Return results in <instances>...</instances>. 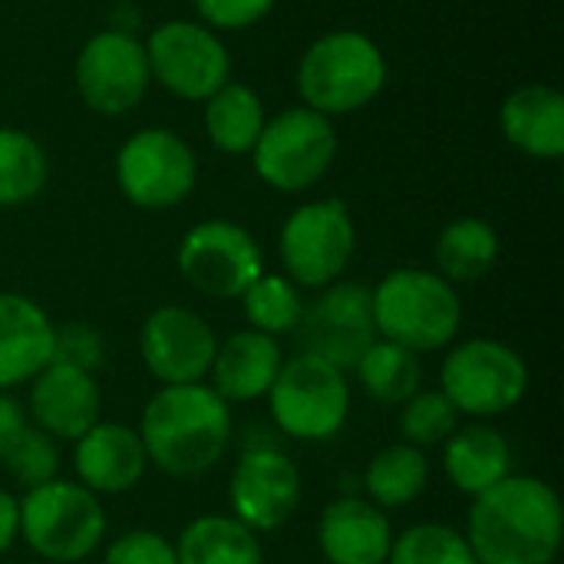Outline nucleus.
Here are the masks:
<instances>
[{
  "label": "nucleus",
  "mask_w": 564,
  "mask_h": 564,
  "mask_svg": "<svg viewBox=\"0 0 564 564\" xmlns=\"http://www.w3.org/2000/svg\"><path fill=\"white\" fill-rule=\"evenodd\" d=\"M463 535L479 564H552L564 539L562 499L545 479L512 473L473 499Z\"/></svg>",
  "instance_id": "1"
},
{
  "label": "nucleus",
  "mask_w": 564,
  "mask_h": 564,
  "mask_svg": "<svg viewBox=\"0 0 564 564\" xmlns=\"http://www.w3.org/2000/svg\"><path fill=\"white\" fill-rule=\"evenodd\" d=\"M231 406L208 383L159 387L142 406L139 440L149 466L172 479H195L215 469L231 446Z\"/></svg>",
  "instance_id": "2"
},
{
  "label": "nucleus",
  "mask_w": 564,
  "mask_h": 564,
  "mask_svg": "<svg viewBox=\"0 0 564 564\" xmlns=\"http://www.w3.org/2000/svg\"><path fill=\"white\" fill-rule=\"evenodd\" d=\"M377 337L413 354H433L456 344L463 327L459 288L426 268H397L370 288Z\"/></svg>",
  "instance_id": "3"
},
{
  "label": "nucleus",
  "mask_w": 564,
  "mask_h": 564,
  "mask_svg": "<svg viewBox=\"0 0 564 564\" xmlns=\"http://www.w3.org/2000/svg\"><path fill=\"white\" fill-rule=\"evenodd\" d=\"M387 86V56L360 30H330L317 36L297 63L301 106L321 116H347L370 106Z\"/></svg>",
  "instance_id": "4"
},
{
  "label": "nucleus",
  "mask_w": 564,
  "mask_h": 564,
  "mask_svg": "<svg viewBox=\"0 0 564 564\" xmlns=\"http://www.w3.org/2000/svg\"><path fill=\"white\" fill-rule=\"evenodd\" d=\"M106 539V509L73 479L26 489L20 499V542L43 562H86Z\"/></svg>",
  "instance_id": "5"
},
{
  "label": "nucleus",
  "mask_w": 564,
  "mask_h": 564,
  "mask_svg": "<svg viewBox=\"0 0 564 564\" xmlns=\"http://www.w3.org/2000/svg\"><path fill=\"white\" fill-rule=\"evenodd\" d=\"M264 400L281 436L297 443H324L347 426L350 380L327 360L294 354L284 357Z\"/></svg>",
  "instance_id": "6"
},
{
  "label": "nucleus",
  "mask_w": 564,
  "mask_h": 564,
  "mask_svg": "<svg viewBox=\"0 0 564 564\" xmlns=\"http://www.w3.org/2000/svg\"><path fill=\"white\" fill-rule=\"evenodd\" d=\"M440 390L469 420H492L522 403L529 367L522 354L492 337L449 344L440 364Z\"/></svg>",
  "instance_id": "7"
},
{
  "label": "nucleus",
  "mask_w": 564,
  "mask_h": 564,
  "mask_svg": "<svg viewBox=\"0 0 564 564\" xmlns=\"http://www.w3.org/2000/svg\"><path fill=\"white\" fill-rule=\"evenodd\" d=\"M337 159V132L327 116L291 106L274 119H264V129L251 149L254 175L284 195L314 188Z\"/></svg>",
  "instance_id": "8"
},
{
  "label": "nucleus",
  "mask_w": 564,
  "mask_h": 564,
  "mask_svg": "<svg viewBox=\"0 0 564 564\" xmlns=\"http://www.w3.org/2000/svg\"><path fill=\"white\" fill-rule=\"evenodd\" d=\"M357 251L354 215L340 198H317L294 208L278 231L284 278L297 288L321 291L344 278Z\"/></svg>",
  "instance_id": "9"
},
{
  "label": "nucleus",
  "mask_w": 564,
  "mask_h": 564,
  "mask_svg": "<svg viewBox=\"0 0 564 564\" xmlns=\"http://www.w3.org/2000/svg\"><path fill=\"white\" fill-rule=\"evenodd\" d=\"M195 152L172 129H139L116 152V185L122 198L142 212H169L182 205L195 192Z\"/></svg>",
  "instance_id": "10"
},
{
  "label": "nucleus",
  "mask_w": 564,
  "mask_h": 564,
  "mask_svg": "<svg viewBox=\"0 0 564 564\" xmlns=\"http://www.w3.org/2000/svg\"><path fill=\"white\" fill-rule=\"evenodd\" d=\"M182 281L212 301H238L264 271L258 238L228 218H208L185 231L175 251Z\"/></svg>",
  "instance_id": "11"
},
{
  "label": "nucleus",
  "mask_w": 564,
  "mask_h": 564,
  "mask_svg": "<svg viewBox=\"0 0 564 564\" xmlns=\"http://www.w3.org/2000/svg\"><path fill=\"white\" fill-rule=\"evenodd\" d=\"M149 76L175 99L205 102L231 79V56L215 30L195 20L159 23L145 40Z\"/></svg>",
  "instance_id": "12"
},
{
  "label": "nucleus",
  "mask_w": 564,
  "mask_h": 564,
  "mask_svg": "<svg viewBox=\"0 0 564 564\" xmlns=\"http://www.w3.org/2000/svg\"><path fill=\"white\" fill-rule=\"evenodd\" d=\"M294 340L297 354L327 360L344 373L354 370L377 340L370 288L357 281H334L321 288L314 301H304Z\"/></svg>",
  "instance_id": "13"
},
{
  "label": "nucleus",
  "mask_w": 564,
  "mask_h": 564,
  "mask_svg": "<svg viewBox=\"0 0 564 564\" xmlns=\"http://www.w3.org/2000/svg\"><path fill=\"white\" fill-rule=\"evenodd\" d=\"M73 79L86 109L99 116H126L142 102L152 83L145 43L119 26L99 30L83 43Z\"/></svg>",
  "instance_id": "14"
},
{
  "label": "nucleus",
  "mask_w": 564,
  "mask_h": 564,
  "mask_svg": "<svg viewBox=\"0 0 564 564\" xmlns=\"http://www.w3.org/2000/svg\"><path fill=\"white\" fill-rule=\"evenodd\" d=\"M304 496L297 463L278 446H248L228 476V509L254 535L284 529Z\"/></svg>",
  "instance_id": "15"
},
{
  "label": "nucleus",
  "mask_w": 564,
  "mask_h": 564,
  "mask_svg": "<svg viewBox=\"0 0 564 564\" xmlns=\"http://www.w3.org/2000/svg\"><path fill=\"white\" fill-rule=\"evenodd\" d=\"M215 350L218 337L212 324L198 311L182 304L155 307L139 330L142 364L162 387L205 383Z\"/></svg>",
  "instance_id": "16"
},
{
  "label": "nucleus",
  "mask_w": 564,
  "mask_h": 564,
  "mask_svg": "<svg viewBox=\"0 0 564 564\" xmlns=\"http://www.w3.org/2000/svg\"><path fill=\"white\" fill-rule=\"evenodd\" d=\"M26 420L56 443H76L102 420V393L96 373H86L63 360H50L30 380Z\"/></svg>",
  "instance_id": "17"
},
{
  "label": "nucleus",
  "mask_w": 564,
  "mask_h": 564,
  "mask_svg": "<svg viewBox=\"0 0 564 564\" xmlns=\"http://www.w3.org/2000/svg\"><path fill=\"white\" fill-rule=\"evenodd\" d=\"M76 482L96 496H126L149 473V456L135 426L99 420L73 443Z\"/></svg>",
  "instance_id": "18"
},
{
  "label": "nucleus",
  "mask_w": 564,
  "mask_h": 564,
  "mask_svg": "<svg viewBox=\"0 0 564 564\" xmlns=\"http://www.w3.org/2000/svg\"><path fill=\"white\" fill-rule=\"evenodd\" d=\"M393 535L390 516L357 496L327 502L317 519V549L327 564H387Z\"/></svg>",
  "instance_id": "19"
},
{
  "label": "nucleus",
  "mask_w": 564,
  "mask_h": 564,
  "mask_svg": "<svg viewBox=\"0 0 564 564\" xmlns=\"http://www.w3.org/2000/svg\"><path fill=\"white\" fill-rule=\"evenodd\" d=\"M56 354V324L26 294L0 291V390L30 383Z\"/></svg>",
  "instance_id": "20"
},
{
  "label": "nucleus",
  "mask_w": 564,
  "mask_h": 564,
  "mask_svg": "<svg viewBox=\"0 0 564 564\" xmlns=\"http://www.w3.org/2000/svg\"><path fill=\"white\" fill-rule=\"evenodd\" d=\"M281 364H284L281 340L245 327L218 344L212 370H208V387L228 406L231 403H258L268 397Z\"/></svg>",
  "instance_id": "21"
},
{
  "label": "nucleus",
  "mask_w": 564,
  "mask_h": 564,
  "mask_svg": "<svg viewBox=\"0 0 564 564\" xmlns=\"http://www.w3.org/2000/svg\"><path fill=\"white\" fill-rule=\"evenodd\" d=\"M499 129L509 145L529 159L555 162L564 155V96L555 86L529 83L512 89L499 109Z\"/></svg>",
  "instance_id": "22"
},
{
  "label": "nucleus",
  "mask_w": 564,
  "mask_h": 564,
  "mask_svg": "<svg viewBox=\"0 0 564 564\" xmlns=\"http://www.w3.org/2000/svg\"><path fill=\"white\" fill-rule=\"evenodd\" d=\"M440 449L449 486L469 499L512 476V443L486 420L459 426Z\"/></svg>",
  "instance_id": "23"
},
{
  "label": "nucleus",
  "mask_w": 564,
  "mask_h": 564,
  "mask_svg": "<svg viewBox=\"0 0 564 564\" xmlns=\"http://www.w3.org/2000/svg\"><path fill=\"white\" fill-rule=\"evenodd\" d=\"M499 261V235L486 218L466 215L449 221L433 245L436 274L449 284H476L482 281Z\"/></svg>",
  "instance_id": "24"
},
{
  "label": "nucleus",
  "mask_w": 564,
  "mask_h": 564,
  "mask_svg": "<svg viewBox=\"0 0 564 564\" xmlns=\"http://www.w3.org/2000/svg\"><path fill=\"white\" fill-rule=\"evenodd\" d=\"M178 564H264L261 539L235 516H198L175 539Z\"/></svg>",
  "instance_id": "25"
},
{
  "label": "nucleus",
  "mask_w": 564,
  "mask_h": 564,
  "mask_svg": "<svg viewBox=\"0 0 564 564\" xmlns=\"http://www.w3.org/2000/svg\"><path fill=\"white\" fill-rule=\"evenodd\" d=\"M430 476H433V463L423 449L410 443H393L373 453V459L367 463L364 492L367 502H373L383 512L406 509L430 489Z\"/></svg>",
  "instance_id": "26"
},
{
  "label": "nucleus",
  "mask_w": 564,
  "mask_h": 564,
  "mask_svg": "<svg viewBox=\"0 0 564 564\" xmlns=\"http://www.w3.org/2000/svg\"><path fill=\"white\" fill-rule=\"evenodd\" d=\"M264 102L245 83H225L205 99V132L208 142L225 155H251L264 129Z\"/></svg>",
  "instance_id": "27"
},
{
  "label": "nucleus",
  "mask_w": 564,
  "mask_h": 564,
  "mask_svg": "<svg viewBox=\"0 0 564 564\" xmlns=\"http://www.w3.org/2000/svg\"><path fill=\"white\" fill-rule=\"evenodd\" d=\"M354 377L373 403L390 406V410H400L416 390H423L420 354H413L400 344H390L383 337H377L367 347V354L354 367Z\"/></svg>",
  "instance_id": "28"
},
{
  "label": "nucleus",
  "mask_w": 564,
  "mask_h": 564,
  "mask_svg": "<svg viewBox=\"0 0 564 564\" xmlns=\"http://www.w3.org/2000/svg\"><path fill=\"white\" fill-rule=\"evenodd\" d=\"M50 178L43 145L23 132L0 126V208H20L33 202Z\"/></svg>",
  "instance_id": "29"
},
{
  "label": "nucleus",
  "mask_w": 564,
  "mask_h": 564,
  "mask_svg": "<svg viewBox=\"0 0 564 564\" xmlns=\"http://www.w3.org/2000/svg\"><path fill=\"white\" fill-rule=\"evenodd\" d=\"M238 301H241V314H245L248 327L258 334H268L274 340L294 334L301 311H304L301 288L291 278L268 274V271H261Z\"/></svg>",
  "instance_id": "30"
},
{
  "label": "nucleus",
  "mask_w": 564,
  "mask_h": 564,
  "mask_svg": "<svg viewBox=\"0 0 564 564\" xmlns=\"http://www.w3.org/2000/svg\"><path fill=\"white\" fill-rule=\"evenodd\" d=\"M387 564H479L466 535L443 522H416L393 535Z\"/></svg>",
  "instance_id": "31"
},
{
  "label": "nucleus",
  "mask_w": 564,
  "mask_h": 564,
  "mask_svg": "<svg viewBox=\"0 0 564 564\" xmlns=\"http://www.w3.org/2000/svg\"><path fill=\"white\" fill-rule=\"evenodd\" d=\"M459 426H463V416L440 387L436 390H416L400 406V436H403L400 443H410L423 453L443 446Z\"/></svg>",
  "instance_id": "32"
},
{
  "label": "nucleus",
  "mask_w": 564,
  "mask_h": 564,
  "mask_svg": "<svg viewBox=\"0 0 564 564\" xmlns=\"http://www.w3.org/2000/svg\"><path fill=\"white\" fill-rule=\"evenodd\" d=\"M0 466L7 469V476L17 486H23V492L46 486V482L59 479V443L53 436H46L43 430H36L33 423H26L23 433L3 453Z\"/></svg>",
  "instance_id": "33"
},
{
  "label": "nucleus",
  "mask_w": 564,
  "mask_h": 564,
  "mask_svg": "<svg viewBox=\"0 0 564 564\" xmlns=\"http://www.w3.org/2000/svg\"><path fill=\"white\" fill-rule=\"evenodd\" d=\"M102 564H178V558H175V542H169L162 532L132 529V532H122L106 549Z\"/></svg>",
  "instance_id": "34"
},
{
  "label": "nucleus",
  "mask_w": 564,
  "mask_h": 564,
  "mask_svg": "<svg viewBox=\"0 0 564 564\" xmlns=\"http://www.w3.org/2000/svg\"><path fill=\"white\" fill-rule=\"evenodd\" d=\"M198 20L208 30H221V33H235V30H248L254 23H261L278 0H192Z\"/></svg>",
  "instance_id": "35"
},
{
  "label": "nucleus",
  "mask_w": 564,
  "mask_h": 564,
  "mask_svg": "<svg viewBox=\"0 0 564 564\" xmlns=\"http://www.w3.org/2000/svg\"><path fill=\"white\" fill-rule=\"evenodd\" d=\"M53 360H63V364H73L86 373H96L106 360V344L99 337L96 327L89 324H63L56 327V354Z\"/></svg>",
  "instance_id": "36"
},
{
  "label": "nucleus",
  "mask_w": 564,
  "mask_h": 564,
  "mask_svg": "<svg viewBox=\"0 0 564 564\" xmlns=\"http://www.w3.org/2000/svg\"><path fill=\"white\" fill-rule=\"evenodd\" d=\"M26 423H30V420H26V410H23L7 390H0V459H3V453L10 449V443L23 433Z\"/></svg>",
  "instance_id": "37"
},
{
  "label": "nucleus",
  "mask_w": 564,
  "mask_h": 564,
  "mask_svg": "<svg viewBox=\"0 0 564 564\" xmlns=\"http://www.w3.org/2000/svg\"><path fill=\"white\" fill-rule=\"evenodd\" d=\"M20 539V499L0 489V555H7Z\"/></svg>",
  "instance_id": "38"
}]
</instances>
